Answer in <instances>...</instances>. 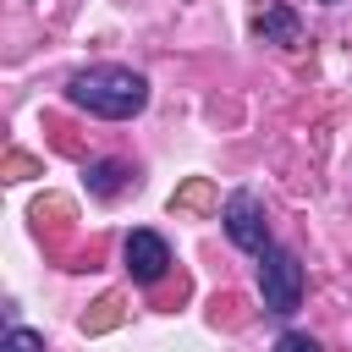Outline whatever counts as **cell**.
Returning <instances> with one entry per match:
<instances>
[{
    "mask_svg": "<svg viewBox=\"0 0 352 352\" xmlns=\"http://www.w3.org/2000/svg\"><path fill=\"white\" fill-rule=\"evenodd\" d=\"M66 99L104 116V121H126L148 104V77L132 72V66H88L66 82Z\"/></svg>",
    "mask_w": 352,
    "mask_h": 352,
    "instance_id": "obj_1",
    "label": "cell"
},
{
    "mask_svg": "<svg viewBox=\"0 0 352 352\" xmlns=\"http://www.w3.org/2000/svg\"><path fill=\"white\" fill-rule=\"evenodd\" d=\"M121 308H126V302H121L116 292H110V297H99V302H94V314H82V330H88V336H99V330L121 324Z\"/></svg>",
    "mask_w": 352,
    "mask_h": 352,
    "instance_id": "obj_6",
    "label": "cell"
},
{
    "mask_svg": "<svg viewBox=\"0 0 352 352\" xmlns=\"http://www.w3.org/2000/svg\"><path fill=\"white\" fill-rule=\"evenodd\" d=\"M126 270H132V280H143V286L165 280V270H170L165 236H160V231H132V236H126Z\"/></svg>",
    "mask_w": 352,
    "mask_h": 352,
    "instance_id": "obj_4",
    "label": "cell"
},
{
    "mask_svg": "<svg viewBox=\"0 0 352 352\" xmlns=\"http://www.w3.org/2000/svg\"><path fill=\"white\" fill-rule=\"evenodd\" d=\"M121 176H126V170H121L116 160H99V165L88 170V187H94L99 198H110V192H121Z\"/></svg>",
    "mask_w": 352,
    "mask_h": 352,
    "instance_id": "obj_8",
    "label": "cell"
},
{
    "mask_svg": "<svg viewBox=\"0 0 352 352\" xmlns=\"http://www.w3.org/2000/svg\"><path fill=\"white\" fill-rule=\"evenodd\" d=\"M324 6H341V0H324Z\"/></svg>",
    "mask_w": 352,
    "mask_h": 352,
    "instance_id": "obj_12",
    "label": "cell"
},
{
    "mask_svg": "<svg viewBox=\"0 0 352 352\" xmlns=\"http://www.w3.org/2000/svg\"><path fill=\"white\" fill-rule=\"evenodd\" d=\"M0 352H44V336H38V330L11 324V330H6V341H0Z\"/></svg>",
    "mask_w": 352,
    "mask_h": 352,
    "instance_id": "obj_9",
    "label": "cell"
},
{
    "mask_svg": "<svg viewBox=\"0 0 352 352\" xmlns=\"http://www.w3.org/2000/svg\"><path fill=\"white\" fill-rule=\"evenodd\" d=\"M258 292H264V308L270 314H297V302H302V264H297V253L292 248H264L258 253Z\"/></svg>",
    "mask_w": 352,
    "mask_h": 352,
    "instance_id": "obj_2",
    "label": "cell"
},
{
    "mask_svg": "<svg viewBox=\"0 0 352 352\" xmlns=\"http://www.w3.org/2000/svg\"><path fill=\"white\" fill-rule=\"evenodd\" d=\"M6 176L11 182H28V176H44V165L33 154H6Z\"/></svg>",
    "mask_w": 352,
    "mask_h": 352,
    "instance_id": "obj_10",
    "label": "cell"
},
{
    "mask_svg": "<svg viewBox=\"0 0 352 352\" xmlns=\"http://www.w3.org/2000/svg\"><path fill=\"white\" fill-rule=\"evenodd\" d=\"M170 209H214V187H209L204 176H192L187 187H176V198H170Z\"/></svg>",
    "mask_w": 352,
    "mask_h": 352,
    "instance_id": "obj_7",
    "label": "cell"
},
{
    "mask_svg": "<svg viewBox=\"0 0 352 352\" xmlns=\"http://www.w3.org/2000/svg\"><path fill=\"white\" fill-rule=\"evenodd\" d=\"M220 226H226V236H231L242 253H264V248H270V226H264V209H258V198H253L248 187L226 198V209H220Z\"/></svg>",
    "mask_w": 352,
    "mask_h": 352,
    "instance_id": "obj_3",
    "label": "cell"
},
{
    "mask_svg": "<svg viewBox=\"0 0 352 352\" xmlns=\"http://www.w3.org/2000/svg\"><path fill=\"white\" fill-rule=\"evenodd\" d=\"M253 33H258L264 44H297V38H302V22H297L286 6H264V11L253 16Z\"/></svg>",
    "mask_w": 352,
    "mask_h": 352,
    "instance_id": "obj_5",
    "label": "cell"
},
{
    "mask_svg": "<svg viewBox=\"0 0 352 352\" xmlns=\"http://www.w3.org/2000/svg\"><path fill=\"white\" fill-rule=\"evenodd\" d=\"M275 352H319V341H314V336H302V330H286V336L275 341Z\"/></svg>",
    "mask_w": 352,
    "mask_h": 352,
    "instance_id": "obj_11",
    "label": "cell"
}]
</instances>
